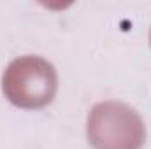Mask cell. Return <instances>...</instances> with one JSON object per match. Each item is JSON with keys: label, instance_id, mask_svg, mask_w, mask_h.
<instances>
[{"label": "cell", "instance_id": "6da1fadb", "mask_svg": "<svg viewBox=\"0 0 151 149\" xmlns=\"http://www.w3.org/2000/svg\"><path fill=\"white\" fill-rule=\"evenodd\" d=\"M4 91L21 107H40L51 102L56 77L53 67L40 58H21L9 65L4 75Z\"/></svg>", "mask_w": 151, "mask_h": 149}, {"label": "cell", "instance_id": "7a4b0ae2", "mask_svg": "<svg viewBox=\"0 0 151 149\" xmlns=\"http://www.w3.org/2000/svg\"><path fill=\"white\" fill-rule=\"evenodd\" d=\"M88 133L97 149H137L142 142V123L137 114L121 104H100L91 111Z\"/></svg>", "mask_w": 151, "mask_h": 149}]
</instances>
